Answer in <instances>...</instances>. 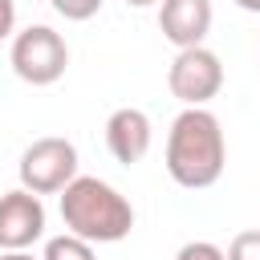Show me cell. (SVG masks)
Returning <instances> with one entry per match:
<instances>
[{
	"label": "cell",
	"instance_id": "11",
	"mask_svg": "<svg viewBox=\"0 0 260 260\" xmlns=\"http://www.w3.org/2000/svg\"><path fill=\"white\" fill-rule=\"evenodd\" d=\"M49 4H53V12L65 16V20H89V16L102 12V0H49Z\"/></svg>",
	"mask_w": 260,
	"mask_h": 260
},
{
	"label": "cell",
	"instance_id": "2",
	"mask_svg": "<svg viewBox=\"0 0 260 260\" xmlns=\"http://www.w3.org/2000/svg\"><path fill=\"white\" fill-rule=\"evenodd\" d=\"M61 219L73 236L89 244H118L134 228V207L118 187L93 175H73L61 187Z\"/></svg>",
	"mask_w": 260,
	"mask_h": 260
},
{
	"label": "cell",
	"instance_id": "13",
	"mask_svg": "<svg viewBox=\"0 0 260 260\" xmlns=\"http://www.w3.org/2000/svg\"><path fill=\"white\" fill-rule=\"evenodd\" d=\"M16 32V0H0V41Z\"/></svg>",
	"mask_w": 260,
	"mask_h": 260
},
{
	"label": "cell",
	"instance_id": "9",
	"mask_svg": "<svg viewBox=\"0 0 260 260\" xmlns=\"http://www.w3.org/2000/svg\"><path fill=\"white\" fill-rule=\"evenodd\" d=\"M41 260H93V244L81 240V236H73V232H65V236H53L45 244Z\"/></svg>",
	"mask_w": 260,
	"mask_h": 260
},
{
	"label": "cell",
	"instance_id": "1",
	"mask_svg": "<svg viewBox=\"0 0 260 260\" xmlns=\"http://www.w3.org/2000/svg\"><path fill=\"white\" fill-rule=\"evenodd\" d=\"M223 162H228V142L219 118L203 106H187L167 134V175L187 191H203L219 183Z\"/></svg>",
	"mask_w": 260,
	"mask_h": 260
},
{
	"label": "cell",
	"instance_id": "15",
	"mask_svg": "<svg viewBox=\"0 0 260 260\" xmlns=\"http://www.w3.org/2000/svg\"><path fill=\"white\" fill-rule=\"evenodd\" d=\"M236 8H244V12H260V0H236Z\"/></svg>",
	"mask_w": 260,
	"mask_h": 260
},
{
	"label": "cell",
	"instance_id": "14",
	"mask_svg": "<svg viewBox=\"0 0 260 260\" xmlns=\"http://www.w3.org/2000/svg\"><path fill=\"white\" fill-rule=\"evenodd\" d=\"M0 260H37V256H28V252H0Z\"/></svg>",
	"mask_w": 260,
	"mask_h": 260
},
{
	"label": "cell",
	"instance_id": "3",
	"mask_svg": "<svg viewBox=\"0 0 260 260\" xmlns=\"http://www.w3.org/2000/svg\"><path fill=\"white\" fill-rule=\"evenodd\" d=\"M8 61H12V73L20 81H28V85H53V81H61V73L69 65V45H65V37L57 28L28 24V28H20L12 37Z\"/></svg>",
	"mask_w": 260,
	"mask_h": 260
},
{
	"label": "cell",
	"instance_id": "4",
	"mask_svg": "<svg viewBox=\"0 0 260 260\" xmlns=\"http://www.w3.org/2000/svg\"><path fill=\"white\" fill-rule=\"evenodd\" d=\"M20 187L32 195H57L73 175H77V146L61 134L37 138L20 154Z\"/></svg>",
	"mask_w": 260,
	"mask_h": 260
},
{
	"label": "cell",
	"instance_id": "5",
	"mask_svg": "<svg viewBox=\"0 0 260 260\" xmlns=\"http://www.w3.org/2000/svg\"><path fill=\"white\" fill-rule=\"evenodd\" d=\"M167 85L183 106H207L223 89V65L207 45L179 49V57L167 69Z\"/></svg>",
	"mask_w": 260,
	"mask_h": 260
},
{
	"label": "cell",
	"instance_id": "12",
	"mask_svg": "<svg viewBox=\"0 0 260 260\" xmlns=\"http://www.w3.org/2000/svg\"><path fill=\"white\" fill-rule=\"evenodd\" d=\"M175 260H228V256H223V248L211 244V240H191V244L179 248Z\"/></svg>",
	"mask_w": 260,
	"mask_h": 260
},
{
	"label": "cell",
	"instance_id": "6",
	"mask_svg": "<svg viewBox=\"0 0 260 260\" xmlns=\"http://www.w3.org/2000/svg\"><path fill=\"white\" fill-rule=\"evenodd\" d=\"M45 236V203L41 195L16 187L0 195V252H24Z\"/></svg>",
	"mask_w": 260,
	"mask_h": 260
},
{
	"label": "cell",
	"instance_id": "16",
	"mask_svg": "<svg viewBox=\"0 0 260 260\" xmlns=\"http://www.w3.org/2000/svg\"><path fill=\"white\" fill-rule=\"evenodd\" d=\"M126 4H134V8H150V4H162V0H126Z\"/></svg>",
	"mask_w": 260,
	"mask_h": 260
},
{
	"label": "cell",
	"instance_id": "10",
	"mask_svg": "<svg viewBox=\"0 0 260 260\" xmlns=\"http://www.w3.org/2000/svg\"><path fill=\"white\" fill-rule=\"evenodd\" d=\"M223 256H228V260H260V228L232 236V244H228Z\"/></svg>",
	"mask_w": 260,
	"mask_h": 260
},
{
	"label": "cell",
	"instance_id": "8",
	"mask_svg": "<svg viewBox=\"0 0 260 260\" xmlns=\"http://www.w3.org/2000/svg\"><path fill=\"white\" fill-rule=\"evenodd\" d=\"M150 138H154V126H150V118L138 110V106H122V110H114L110 118H106V146H110V154L118 158V162H138V158H146V150H150Z\"/></svg>",
	"mask_w": 260,
	"mask_h": 260
},
{
	"label": "cell",
	"instance_id": "7",
	"mask_svg": "<svg viewBox=\"0 0 260 260\" xmlns=\"http://www.w3.org/2000/svg\"><path fill=\"white\" fill-rule=\"evenodd\" d=\"M158 28L175 49L203 45V37L211 32V0H162Z\"/></svg>",
	"mask_w": 260,
	"mask_h": 260
}]
</instances>
